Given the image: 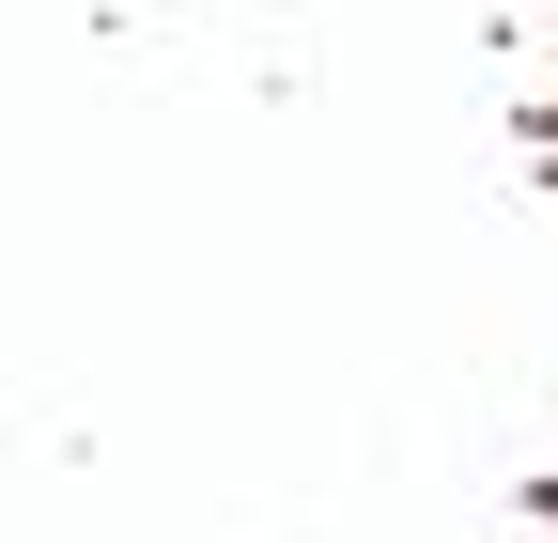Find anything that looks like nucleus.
Instances as JSON below:
<instances>
[]
</instances>
